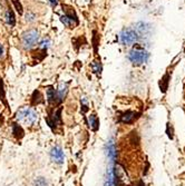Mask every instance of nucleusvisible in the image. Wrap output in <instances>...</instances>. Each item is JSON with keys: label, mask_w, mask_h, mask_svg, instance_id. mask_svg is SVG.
<instances>
[{"label": "nucleus", "mask_w": 185, "mask_h": 186, "mask_svg": "<svg viewBox=\"0 0 185 186\" xmlns=\"http://www.w3.org/2000/svg\"><path fill=\"white\" fill-rule=\"evenodd\" d=\"M149 58V53L143 49V48H133L128 53V59L132 61L134 65H143L147 63Z\"/></svg>", "instance_id": "1"}, {"label": "nucleus", "mask_w": 185, "mask_h": 186, "mask_svg": "<svg viewBox=\"0 0 185 186\" xmlns=\"http://www.w3.org/2000/svg\"><path fill=\"white\" fill-rule=\"evenodd\" d=\"M38 39H39V34L36 29H30L28 31H26L22 35L21 38V41H22V45L25 48L29 49V48L34 47L36 44H37Z\"/></svg>", "instance_id": "2"}, {"label": "nucleus", "mask_w": 185, "mask_h": 186, "mask_svg": "<svg viewBox=\"0 0 185 186\" xmlns=\"http://www.w3.org/2000/svg\"><path fill=\"white\" fill-rule=\"evenodd\" d=\"M38 118V115L37 113L32 110L30 108H25V109H21L20 112H18L17 114V119L20 120V122H25L27 124H34Z\"/></svg>", "instance_id": "3"}, {"label": "nucleus", "mask_w": 185, "mask_h": 186, "mask_svg": "<svg viewBox=\"0 0 185 186\" xmlns=\"http://www.w3.org/2000/svg\"><path fill=\"white\" fill-rule=\"evenodd\" d=\"M138 35L136 34L134 29H130V28H126V29H123L121 35H119V39H121V43L123 45H133V44L137 40Z\"/></svg>", "instance_id": "4"}, {"label": "nucleus", "mask_w": 185, "mask_h": 186, "mask_svg": "<svg viewBox=\"0 0 185 186\" xmlns=\"http://www.w3.org/2000/svg\"><path fill=\"white\" fill-rule=\"evenodd\" d=\"M135 31H136V34L140 35V37H148V36L151 35L152 27L151 25L140 21L135 25Z\"/></svg>", "instance_id": "5"}, {"label": "nucleus", "mask_w": 185, "mask_h": 186, "mask_svg": "<svg viewBox=\"0 0 185 186\" xmlns=\"http://www.w3.org/2000/svg\"><path fill=\"white\" fill-rule=\"evenodd\" d=\"M73 13H74V11H72V13H67V15H64L60 17V21L69 28H74L75 26L78 25V19L76 16L73 17Z\"/></svg>", "instance_id": "6"}, {"label": "nucleus", "mask_w": 185, "mask_h": 186, "mask_svg": "<svg viewBox=\"0 0 185 186\" xmlns=\"http://www.w3.org/2000/svg\"><path fill=\"white\" fill-rule=\"evenodd\" d=\"M51 160L57 164H63L64 163V151L59 146H55L50 151Z\"/></svg>", "instance_id": "7"}, {"label": "nucleus", "mask_w": 185, "mask_h": 186, "mask_svg": "<svg viewBox=\"0 0 185 186\" xmlns=\"http://www.w3.org/2000/svg\"><path fill=\"white\" fill-rule=\"evenodd\" d=\"M106 154H107V157L111 163L115 162V160H116V147H115L113 139H111L106 145Z\"/></svg>", "instance_id": "8"}, {"label": "nucleus", "mask_w": 185, "mask_h": 186, "mask_svg": "<svg viewBox=\"0 0 185 186\" xmlns=\"http://www.w3.org/2000/svg\"><path fill=\"white\" fill-rule=\"evenodd\" d=\"M67 84H61L60 86H59V88L56 91V97H57V104H59V103H61V101L65 99V96H66L67 94Z\"/></svg>", "instance_id": "9"}, {"label": "nucleus", "mask_w": 185, "mask_h": 186, "mask_svg": "<svg viewBox=\"0 0 185 186\" xmlns=\"http://www.w3.org/2000/svg\"><path fill=\"white\" fill-rule=\"evenodd\" d=\"M135 118H136V114L134 112H126L121 116V122L126 123V124H132Z\"/></svg>", "instance_id": "10"}, {"label": "nucleus", "mask_w": 185, "mask_h": 186, "mask_svg": "<svg viewBox=\"0 0 185 186\" xmlns=\"http://www.w3.org/2000/svg\"><path fill=\"white\" fill-rule=\"evenodd\" d=\"M5 19H6V22L9 25V26H15L16 24V18H15V13L11 9H8V10H6L5 13Z\"/></svg>", "instance_id": "11"}, {"label": "nucleus", "mask_w": 185, "mask_h": 186, "mask_svg": "<svg viewBox=\"0 0 185 186\" xmlns=\"http://www.w3.org/2000/svg\"><path fill=\"white\" fill-rule=\"evenodd\" d=\"M168 82H169V75L165 74L163 77H162L161 81H159V88H161L162 93H165L168 88Z\"/></svg>", "instance_id": "12"}, {"label": "nucleus", "mask_w": 185, "mask_h": 186, "mask_svg": "<svg viewBox=\"0 0 185 186\" xmlns=\"http://www.w3.org/2000/svg\"><path fill=\"white\" fill-rule=\"evenodd\" d=\"M105 186H115V174L113 168H109L107 172V178H106Z\"/></svg>", "instance_id": "13"}, {"label": "nucleus", "mask_w": 185, "mask_h": 186, "mask_svg": "<svg viewBox=\"0 0 185 186\" xmlns=\"http://www.w3.org/2000/svg\"><path fill=\"white\" fill-rule=\"evenodd\" d=\"M88 120H89V127L96 132L98 129V127H99V120H98L97 116L96 115H90Z\"/></svg>", "instance_id": "14"}, {"label": "nucleus", "mask_w": 185, "mask_h": 186, "mask_svg": "<svg viewBox=\"0 0 185 186\" xmlns=\"http://www.w3.org/2000/svg\"><path fill=\"white\" fill-rule=\"evenodd\" d=\"M47 100L49 103H57V97H56V91L53 87H49L47 89Z\"/></svg>", "instance_id": "15"}, {"label": "nucleus", "mask_w": 185, "mask_h": 186, "mask_svg": "<svg viewBox=\"0 0 185 186\" xmlns=\"http://www.w3.org/2000/svg\"><path fill=\"white\" fill-rule=\"evenodd\" d=\"M92 69L93 72H95L96 75L98 76H101L102 74V64H101V60H94L92 63Z\"/></svg>", "instance_id": "16"}, {"label": "nucleus", "mask_w": 185, "mask_h": 186, "mask_svg": "<svg viewBox=\"0 0 185 186\" xmlns=\"http://www.w3.org/2000/svg\"><path fill=\"white\" fill-rule=\"evenodd\" d=\"M12 128H13L12 133L15 134V136H16V137H18V138H21V137L24 136V130H22L21 126H19L18 124H13Z\"/></svg>", "instance_id": "17"}, {"label": "nucleus", "mask_w": 185, "mask_h": 186, "mask_svg": "<svg viewBox=\"0 0 185 186\" xmlns=\"http://www.w3.org/2000/svg\"><path fill=\"white\" fill-rule=\"evenodd\" d=\"M34 186H48V182L46 181V178L44 177H38L35 179Z\"/></svg>", "instance_id": "18"}, {"label": "nucleus", "mask_w": 185, "mask_h": 186, "mask_svg": "<svg viewBox=\"0 0 185 186\" xmlns=\"http://www.w3.org/2000/svg\"><path fill=\"white\" fill-rule=\"evenodd\" d=\"M11 1H12V3L15 5V7H16L19 15H21V13H22V6H21L20 2H19V0H11Z\"/></svg>", "instance_id": "19"}, {"label": "nucleus", "mask_w": 185, "mask_h": 186, "mask_svg": "<svg viewBox=\"0 0 185 186\" xmlns=\"http://www.w3.org/2000/svg\"><path fill=\"white\" fill-rule=\"evenodd\" d=\"M48 46H49V39H44L42 40V43L40 44V47H41L42 49L48 48Z\"/></svg>", "instance_id": "20"}, {"label": "nucleus", "mask_w": 185, "mask_h": 186, "mask_svg": "<svg viewBox=\"0 0 185 186\" xmlns=\"http://www.w3.org/2000/svg\"><path fill=\"white\" fill-rule=\"evenodd\" d=\"M26 19H27V20H29V21H32V20L35 19V16H34V15H30V13H27Z\"/></svg>", "instance_id": "21"}, {"label": "nucleus", "mask_w": 185, "mask_h": 186, "mask_svg": "<svg viewBox=\"0 0 185 186\" xmlns=\"http://www.w3.org/2000/svg\"><path fill=\"white\" fill-rule=\"evenodd\" d=\"M49 2L53 7H56V6L58 5V0H49Z\"/></svg>", "instance_id": "22"}, {"label": "nucleus", "mask_w": 185, "mask_h": 186, "mask_svg": "<svg viewBox=\"0 0 185 186\" xmlns=\"http://www.w3.org/2000/svg\"><path fill=\"white\" fill-rule=\"evenodd\" d=\"M2 53H3V50H2V47L0 46V57L2 56Z\"/></svg>", "instance_id": "23"}]
</instances>
